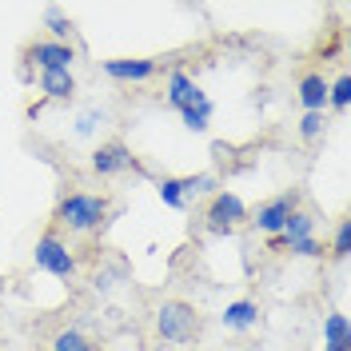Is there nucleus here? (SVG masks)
<instances>
[{"label":"nucleus","mask_w":351,"mask_h":351,"mask_svg":"<svg viewBox=\"0 0 351 351\" xmlns=\"http://www.w3.org/2000/svg\"><path fill=\"white\" fill-rule=\"evenodd\" d=\"M204 219H208V228L212 232H232V228H240L243 219H247V204H243L236 192H216V196L208 199V212H204Z\"/></svg>","instance_id":"39448f33"},{"label":"nucleus","mask_w":351,"mask_h":351,"mask_svg":"<svg viewBox=\"0 0 351 351\" xmlns=\"http://www.w3.org/2000/svg\"><path fill=\"white\" fill-rule=\"evenodd\" d=\"M48 351H96V343L88 339L84 331H76V328H60L56 335H52Z\"/></svg>","instance_id":"2eb2a0df"},{"label":"nucleus","mask_w":351,"mask_h":351,"mask_svg":"<svg viewBox=\"0 0 351 351\" xmlns=\"http://www.w3.org/2000/svg\"><path fill=\"white\" fill-rule=\"evenodd\" d=\"M324 128H328V116L324 112H304V120H300V136L304 140H319Z\"/></svg>","instance_id":"4be33fe9"},{"label":"nucleus","mask_w":351,"mask_h":351,"mask_svg":"<svg viewBox=\"0 0 351 351\" xmlns=\"http://www.w3.org/2000/svg\"><path fill=\"white\" fill-rule=\"evenodd\" d=\"M136 168V156L124 140H104L96 152H92V172L100 176V180H112V176L120 172H132Z\"/></svg>","instance_id":"423d86ee"},{"label":"nucleus","mask_w":351,"mask_h":351,"mask_svg":"<svg viewBox=\"0 0 351 351\" xmlns=\"http://www.w3.org/2000/svg\"><path fill=\"white\" fill-rule=\"evenodd\" d=\"M156 192H160V199H164L168 208H176V212H184V208H188L184 188H180V176H164V180L156 184Z\"/></svg>","instance_id":"a211bd4d"},{"label":"nucleus","mask_w":351,"mask_h":351,"mask_svg":"<svg viewBox=\"0 0 351 351\" xmlns=\"http://www.w3.org/2000/svg\"><path fill=\"white\" fill-rule=\"evenodd\" d=\"M32 260L40 271L48 276H56V280H76V271H80V263H76V252L68 247V240L56 232V228H48L40 240H36V252H32Z\"/></svg>","instance_id":"7ed1b4c3"},{"label":"nucleus","mask_w":351,"mask_h":351,"mask_svg":"<svg viewBox=\"0 0 351 351\" xmlns=\"http://www.w3.org/2000/svg\"><path fill=\"white\" fill-rule=\"evenodd\" d=\"M216 176L212 172H199V176H184V180H180V188H184V199H199V196H216Z\"/></svg>","instance_id":"dca6fc26"},{"label":"nucleus","mask_w":351,"mask_h":351,"mask_svg":"<svg viewBox=\"0 0 351 351\" xmlns=\"http://www.w3.org/2000/svg\"><path fill=\"white\" fill-rule=\"evenodd\" d=\"M287 252H291V256H304V260H315V256H324V243H319L315 236H311V240H300V243H291Z\"/></svg>","instance_id":"5701e85b"},{"label":"nucleus","mask_w":351,"mask_h":351,"mask_svg":"<svg viewBox=\"0 0 351 351\" xmlns=\"http://www.w3.org/2000/svg\"><path fill=\"white\" fill-rule=\"evenodd\" d=\"M156 335L164 343H196L199 311L188 300H164V304L156 307Z\"/></svg>","instance_id":"f03ea898"},{"label":"nucleus","mask_w":351,"mask_h":351,"mask_svg":"<svg viewBox=\"0 0 351 351\" xmlns=\"http://www.w3.org/2000/svg\"><path fill=\"white\" fill-rule=\"evenodd\" d=\"M104 120V112H84L80 120H76V136H92L96 132V124Z\"/></svg>","instance_id":"b1692460"},{"label":"nucleus","mask_w":351,"mask_h":351,"mask_svg":"<svg viewBox=\"0 0 351 351\" xmlns=\"http://www.w3.org/2000/svg\"><path fill=\"white\" fill-rule=\"evenodd\" d=\"M104 76L120 80V84H144L160 72V60L156 56H124V60H104Z\"/></svg>","instance_id":"6e6552de"},{"label":"nucleus","mask_w":351,"mask_h":351,"mask_svg":"<svg viewBox=\"0 0 351 351\" xmlns=\"http://www.w3.org/2000/svg\"><path fill=\"white\" fill-rule=\"evenodd\" d=\"M112 216V199L96 192H68L52 212V228L68 236H96Z\"/></svg>","instance_id":"f257e3e1"},{"label":"nucleus","mask_w":351,"mask_h":351,"mask_svg":"<svg viewBox=\"0 0 351 351\" xmlns=\"http://www.w3.org/2000/svg\"><path fill=\"white\" fill-rule=\"evenodd\" d=\"M164 96H168V104H172L176 112L192 108L196 100H204V92H199V84L184 72V68H176V72H168V84H164Z\"/></svg>","instance_id":"1a4fd4ad"},{"label":"nucleus","mask_w":351,"mask_h":351,"mask_svg":"<svg viewBox=\"0 0 351 351\" xmlns=\"http://www.w3.org/2000/svg\"><path fill=\"white\" fill-rule=\"evenodd\" d=\"M44 24H48V32H52L48 40L68 44V36H72V21H68V16L60 12V8H48V12H44Z\"/></svg>","instance_id":"412c9836"},{"label":"nucleus","mask_w":351,"mask_h":351,"mask_svg":"<svg viewBox=\"0 0 351 351\" xmlns=\"http://www.w3.org/2000/svg\"><path fill=\"white\" fill-rule=\"evenodd\" d=\"M311 236H315V216H311V212H304V208H295V212L287 216L284 232L271 240V247H291V243L311 240Z\"/></svg>","instance_id":"9b49d317"},{"label":"nucleus","mask_w":351,"mask_h":351,"mask_svg":"<svg viewBox=\"0 0 351 351\" xmlns=\"http://www.w3.org/2000/svg\"><path fill=\"white\" fill-rule=\"evenodd\" d=\"M348 319H343V311H331L328 319H324V351H348Z\"/></svg>","instance_id":"4468645a"},{"label":"nucleus","mask_w":351,"mask_h":351,"mask_svg":"<svg viewBox=\"0 0 351 351\" xmlns=\"http://www.w3.org/2000/svg\"><path fill=\"white\" fill-rule=\"evenodd\" d=\"M348 252H351V219L339 216L335 219V232H331V256L335 260H348Z\"/></svg>","instance_id":"aec40b11"},{"label":"nucleus","mask_w":351,"mask_h":351,"mask_svg":"<svg viewBox=\"0 0 351 351\" xmlns=\"http://www.w3.org/2000/svg\"><path fill=\"white\" fill-rule=\"evenodd\" d=\"M219 324H223L228 331H252L256 324H260V304H252V300H236V304L223 307Z\"/></svg>","instance_id":"f8f14e48"},{"label":"nucleus","mask_w":351,"mask_h":351,"mask_svg":"<svg viewBox=\"0 0 351 351\" xmlns=\"http://www.w3.org/2000/svg\"><path fill=\"white\" fill-rule=\"evenodd\" d=\"M40 92H44V100H72V92H76V76H72V68L40 72Z\"/></svg>","instance_id":"ddd939ff"},{"label":"nucleus","mask_w":351,"mask_h":351,"mask_svg":"<svg viewBox=\"0 0 351 351\" xmlns=\"http://www.w3.org/2000/svg\"><path fill=\"white\" fill-rule=\"evenodd\" d=\"M72 60H76V48H72V44H56V40L24 44V64L40 68V72H52V68H72Z\"/></svg>","instance_id":"0eeeda50"},{"label":"nucleus","mask_w":351,"mask_h":351,"mask_svg":"<svg viewBox=\"0 0 351 351\" xmlns=\"http://www.w3.org/2000/svg\"><path fill=\"white\" fill-rule=\"evenodd\" d=\"M328 104L335 112H348V104H351V76L348 72H339V76L328 84Z\"/></svg>","instance_id":"6ab92c4d"},{"label":"nucleus","mask_w":351,"mask_h":351,"mask_svg":"<svg viewBox=\"0 0 351 351\" xmlns=\"http://www.w3.org/2000/svg\"><path fill=\"white\" fill-rule=\"evenodd\" d=\"M180 120H184V124H188L192 132H204L208 124H212V100H208V96H204V100H196L192 108L180 112Z\"/></svg>","instance_id":"f3484780"},{"label":"nucleus","mask_w":351,"mask_h":351,"mask_svg":"<svg viewBox=\"0 0 351 351\" xmlns=\"http://www.w3.org/2000/svg\"><path fill=\"white\" fill-rule=\"evenodd\" d=\"M295 96H300L304 112H324L328 108V80H324V72H304L300 84H295Z\"/></svg>","instance_id":"9d476101"},{"label":"nucleus","mask_w":351,"mask_h":351,"mask_svg":"<svg viewBox=\"0 0 351 351\" xmlns=\"http://www.w3.org/2000/svg\"><path fill=\"white\" fill-rule=\"evenodd\" d=\"M300 199H304V196H300L295 188H291V192H280V196L263 199V204H260V208H256L247 219H252V228H256V232H263V236H271V240H276V236L284 232L287 216L300 208Z\"/></svg>","instance_id":"20e7f679"}]
</instances>
